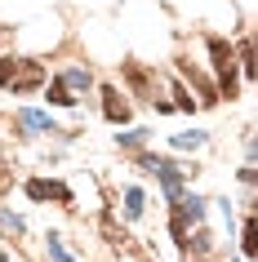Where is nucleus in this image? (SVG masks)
Here are the masks:
<instances>
[{"label":"nucleus","mask_w":258,"mask_h":262,"mask_svg":"<svg viewBox=\"0 0 258 262\" xmlns=\"http://www.w3.org/2000/svg\"><path fill=\"white\" fill-rule=\"evenodd\" d=\"M63 84H67V89H89V71H67Z\"/></svg>","instance_id":"9d476101"},{"label":"nucleus","mask_w":258,"mask_h":262,"mask_svg":"<svg viewBox=\"0 0 258 262\" xmlns=\"http://www.w3.org/2000/svg\"><path fill=\"white\" fill-rule=\"evenodd\" d=\"M209 54H214V67H218V76H223V89H227V98H231V49L223 40H209Z\"/></svg>","instance_id":"7ed1b4c3"},{"label":"nucleus","mask_w":258,"mask_h":262,"mask_svg":"<svg viewBox=\"0 0 258 262\" xmlns=\"http://www.w3.org/2000/svg\"><path fill=\"white\" fill-rule=\"evenodd\" d=\"M0 227H5V231H23V218H18V213H5V209H0Z\"/></svg>","instance_id":"9b49d317"},{"label":"nucleus","mask_w":258,"mask_h":262,"mask_svg":"<svg viewBox=\"0 0 258 262\" xmlns=\"http://www.w3.org/2000/svg\"><path fill=\"white\" fill-rule=\"evenodd\" d=\"M18 120H23V129H41V134H58V129H54V120H49L45 111H23Z\"/></svg>","instance_id":"423d86ee"},{"label":"nucleus","mask_w":258,"mask_h":262,"mask_svg":"<svg viewBox=\"0 0 258 262\" xmlns=\"http://www.w3.org/2000/svg\"><path fill=\"white\" fill-rule=\"evenodd\" d=\"M143 169H151V173L165 182V195H169V200H178V195H183V173H178L174 160H161V156H143Z\"/></svg>","instance_id":"f03ea898"},{"label":"nucleus","mask_w":258,"mask_h":262,"mask_svg":"<svg viewBox=\"0 0 258 262\" xmlns=\"http://www.w3.org/2000/svg\"><path fill=\"white\" fill-rule=\"evenodd\" d=\"M49 102H58V107H71L76 98L67 94V84H63V80H54V84H49Z\"/></svg>","instance_id":"6e6552de"},{"label":"nucleus","mask_w":258,"mask_h":262,"mask_svg":"<svg viewBox=\"0 0 258 262\" xmlns=\"http://www.w3.org/2000/svg\"><path fill=\"white\" fill-rule=\"evenodd\" d=\"M143 138H147L143 129H134V134H121V142H125V147H143Z\"/></svg>","instance_id":"ddd939ff"},{"label":"nucleus","mask_w":258,"mask_h":262,"mask_svg":"<svg viewBox=\"0 0 258 262\" xmlns=\"http://www.w3.org/2000/svg\"><path fill=\"white\" fill-rule=\"evenodd\" d=\"M103 98H107V102H103L107 120H116V124H125V120H129V102H125V98L116 94V89H103Z\"/></svg>","instance_id":"20e7f679"},{"label":"nucleus","mask_w":258,"mask_h":262,"mask_svg":"<svg viewBox=\"0 0 258 262\" xmlns=\"http://www.w3.org/2000/svg\"><path fill=\"white\" fill-rule=\"evenodd\" d=\"M125 213H129V218H138V213H143V191H138V187H129V191H125Z\"/></svg>","instance_id":"1a4fd4ad"},{"label":"nucleus","mask_w":258,"mask_h":262,"mask_svg":"<svg viewBox=\"0 0 258 262\" xmlns=\"http://www.w3.org/2000/svg\"><path fill=\"white\" fill-rule=\"evenodd\" d=\"M27 195H36V200H45V195H54V200H71V191L63 187V182H27Z\"/></svg>","instance_id":"39448f33"},{"label":"nucleus","mask_w":258,"mask_h":262,"mask_svg":"<svg viewBox=\"0 0 258 262\" xmlns=\"http://www.w3.org/2000/svg\"><path fill=\"white\" fill-rule=\"evenodd\" d=\"M254 249H258L254 245V222H245V253H254Z\"/></svg>","instance_id":"4468645a"},{"label":"nucleus","mask_w":258,"mask_h":262,"mask_svg":"<svg viewBox=\"0 0 258 262\" xmlns=\"http://www.w3.org/2000/svg\"><path fill=\"white\" fill-rule=\"evenodd\" d=\"M41 80H45V67H41V62H0V89L23 94V89H36Z\"/></svg>","instance_id":"f257e3e1"},{"label":"nucleus","mask_w":258,"mask_h":262,"mask_svg":"<svg viewBox=\"0 0 258 262\" xmlns=\"http://www.w3.org/2000/svg\"><path fill=\"white\" fill-rule=\"evenodd\" d=\"M174 147L178 151H196V147H205V134H196V129H191V134H178Z\"/></svg>","instance_id":"0eeeda50"},{"label":"nucleus","mask_w":258,"mask_h":262,"mask_svg":"<svg viewBox=\"0 0 258 262\" xmlns=\"http://www.w3.org/2000/svg\"><path fill=\"white\" fill-rule=\"evenodd\" d=\"M49 258H54V262H71V258H67V249H63V245H58V240H54V235H49Z\"/></svg>","instance_id":"f8f14e48"},{"label":"nucleus","mask_w":258,"mask_h":262,"mask_svg":"<svg viewBox=\"0 0 258 262\" xmlns=\"http://www.w3.org/2000/svg\"><path fill=\"white\" fill-rule=\"evenodd\" d=\"M0 262H9V258H5V253H0Z\"/></svg>","instance_id":"2eb2a0df"}]
</instances>
